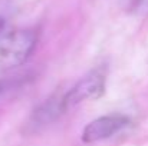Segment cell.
<instances>
[{
  "label": "cell",
  "mask_w": 148,
  "mask_h": 146,
  "mask_svg": "<svg viewBox=\"0 0 148 146\" xmlns=\"http://www.w3.org/2000/svg\"><path fill=\"white\" fill-rule=\"evenodd\" d=\"M38 45V32L20 29L9 32L0 40V67L13 69L23 65Z\"/></svg>",
  "instance_id": "obj_1"
},
{
  "label": "cell",
  "mask_w": 148,
  "mask_h": 146,
  "mask_svg": "<svg viewBox=\"0 0 148 146\" xmlns=\"http://www.w3.org/2000/svg\"><path fill=\"white\" fill-rule=\"evenodd\" d=\"M105 92V72L103 69H95L81 80H78L66 93V106L73 107L88 100H95Z\"/></svg>",
  "instance_id": "obj_2"
},
{
  "label": "cell",
  "mask_w": 148,
  "mask_h": 146,
  "mask_svg": "<svg viewBox=\"0 0 148 146\" xmlns=\"http://www.w3.org/2000/svg\"><path fill=\"white\" fill-rule=\"evenodd\" d=\"M65 93L56 92L48 99H45L32 112V115H30V117L26 123V129L29 132H36V130L48 126L50 123H53L56 119H59L62 116V113L65 110H68L66 100H65Z\"/></svg>",
  "instance_id": "obj_3"
},
{
  "label": "cell",
  "mask_w": 148,
  "mask_h": 146,
  "mask_svg": "<svg viewBox=\"0 0 148 146\" xmlns=\"http://www.w3.org/2000/svg\"><path fill=\"white\" fill-rule=\"evenodd\" d=\"M130 125V119L124 115H106L89 122L84 132L82 141L85 143H95L108 139Z\"/></svg>",
  "instance_id": "obj_4"
},
{
  "label": "cell",
  "mask_w": 148,
  "mask_h": 146,
  "mask_svg": "<svg viewBox=\"0 0 148 146\" xmlns=\"http://www.w3.org/2000/svg\"><path fill=\"white\" fill-rule=\"evenodd\" d=\"M7 35V23L3 17H0V40Z\"/></svg>",
  "instance_id": "obj_5"
}]
</instances>
